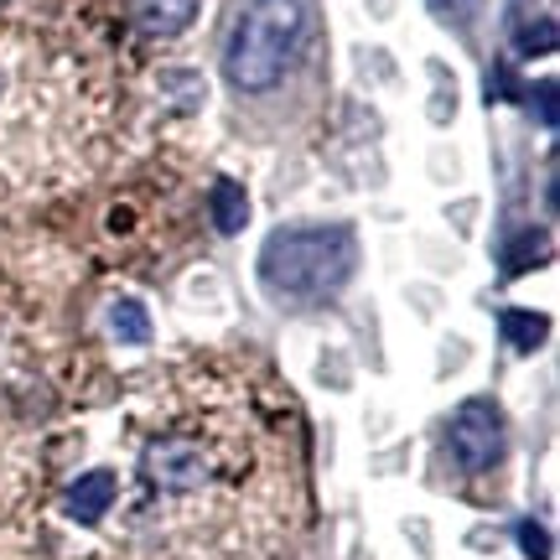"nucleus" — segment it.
I'll return each instance as SVG.
<instances>
[{
    "label": "nucleus",
    "instance_id": "obj_9",
    "mask_svg": "<svg viewBox=\"0 0 560 560\" xmlns=\"http://www.w3.org/2000/svg\"><path fill=\"white\" fill-rule=\"evenodd\" d=\"M208 208H213V229L219 234H244V223H249V198H244L240 182H213V198H208Z\"/></svg>",
    "mask_w": 560,
    "mask_h": 560
},
{
    "label": "nucleus",
    "instance_id": "obj_16",
    "mask_svg": "<svg viewBox=\"0 0 560 560\" xmlns=\"http://www.w3.org/2000/svg\"><path fill=\"white\" fill-rule=\"evenodd\" d=\"M540 120H545V125H556V79H545V83H540Z\"/></svg>",
    "mask_w": 560,
    "mask_h": 560
},
{
    "label": "nucleus",
    "instance_id": "obj_12",
    "mask_svg": "<svg viewBox=\"0 0 560 560\" xmlns=\"http://www.w3.org/2000/svg\"><path fill=\"white\" fill-rule=\"evenodd\" d=\"M514 249H509V255H503V265H509V270H524V265H535V260H545V255H550V240H545V229H535V234H529V229H524V234H514Z\"/></svg>",
    "mask_w": 560,
    "mask_h": 560
},
{
    "label": "nucleus",
    "instance_id": "obj_4",
    "mask_svg": "<svg viewBox=\"0 0 560 560\" xmlns=\"http://www.w3.org/2000/svg\"><path fill=\"white\" fill-rule=\"evenodd\" d=\"M301 26H306V11L301 0H249L229 32V47H223V73L234 89L244 94H265L285 79V68L301 47Z\"/></svg>",
    "mask_w": 560,
    "mask_h": 560
},
{
    "label": "nucleus",
    "instance_id": "obj_1",
    "mask_svg": "<svg viewBox=\"0 0 560 560\" xmlns=\"http://www.w3.org/2000/svg\"><path fill=\"white\" fill-rule=\"evenodd\" d=\"M136 472L151 560H276L301 514L296 405L249 363H182L140 405Z\"/></svg>",
    "mask_w": 560,
    "mask_h": 560
},
{
    "label": "nucleus",
    "instance_id": "obj_7",
    "mask_svg": "<svg viewBox=\"0 0 560 560\" xmlns=\"http://www.w3.org/2000/svg\"><path fill=\"white\" fill-rule=\"evenodd\" d=\"M202 0H130V21H136L140 37H156V42H172L182 37L192 21H198Z\"/></svg>",
    "mask_w": 560,
    "mask_h": 560
},
{
    "label": "nucleus",
    "instance_id": "obj_10",
    "mask_svg": "<svg viewBox=\"0 0 560 560\" xmlns=\"http://www.w3.org/2000/svg\"><path fill=\"white\" fill-rule=\"evenodd\" d=\"M503 338L514 353H535L545 338H550V322L540 312H503Z\"/></svg>",
    "mask_w": 560,
    "mask_h": 560
},
{
    "label": "nucleus",
    "instance_id": "obj_15",
    "mask_svg": "<svg viewBox=\"0 0 560 560\" xmlns=\"http://www.w3.org/2000/svg\"><path fill=\"white\" fill-rule=\"evenodd\" d=\"M425 5H431L446 26H467V21L478 16V0H425Z\"/></svg>",
    "mask_w": 560,
    "mask_h": 560
},
{
    "label": "nucleus",
    "instance_id": "obj_5",
    "mask_svg": "<svg viewBox=\"0 0 560 560\" xmlns=\"http://www.w3.org/2000/svg\"><path fill=\"white\" fill-rule=\"evenodd\" d=\"M42 540V457L32 436L0 425V560H37Z\"/></svg>",
    "mask_w": 560,
    "mask_h": 560
},
{
    "label": "nucleus",
    "instance_id": "obj_11",
    "mask_svg": "<svg viewBox=\"0 0 560 560\" xmlns=\"http://www.w3.org/2000/svg\"><path fill=\"white\" fill-rule=\"evenodd\" d=\"M109 332L120 342H151L145 306H140V301H115V306H109Z\"/></svg>",
    "mask_w": 560,
    "mask_h": 560
},
{
    "label": "nucleus",
    "instance_id": "obj_2",
    "mask_svg": "<svg viewBox=\"0 0 560 560\" xmlns=\"http://www.w3.org/2000/svg\"><path fill=\"white\" fill-rule=\"evenodd\" d=\"M120 79L73 21H0V202L89 187L115 156Z\"/></svg>",
    "mask_w": 560,
    "mask_h": 560
},
{
    "label": "nucleus",
    "instance_id": "obj_8",
    "mask_svg": "<svg viewBox=\"0 0 560 560\" xmlns=\"http://www.w3.org/2000/svg\"><path fill=\"white\" fill-rule=\"evenodd\" d=\"M115 499H120V478H115L109 467H100V472H83V478L62 493V509H68V520L100 524L104 514L115 509Z\"/></svg>",
    "mask_w": 560,
    "mask_h": 560
},
{
    "label": "nucleus",
    "instance_id": "obj_14",
    "mask_svg": "<svg viewBox=\"0 0 560 560\" xmlns=\"http://www.w3.org/2000/svg\"><path fill=\"white\" fill-rule=\"evenodd\" d=\"M520 550L529 560H550V529H545V524H535V520H524L520 524Z\"/></svg>",
    "mask_w": 560,
    "mask_h": 560
},
{
    "label": "nucleus",
    "instance_id": "obj_3",
    "mask_svg": "<svg viewBox=\"0 0 560 560\" xmlns=\"http://www.w3.org/2000/svg\"><path fill=\"white\" fill-rule=\"evenodd\" d=\"M353 260L348 229H280L260 249V280L276 301H322L353 276Z\"/></svg>",
    "mask_w": 560,
    "mask_h": 560
},
{
    "label": "nucleus",
    "instance_id": "obj_13",
    "mask_svg": "<svg viewBox=\"0 0 560 560\" xmlns=\"http://www.w3.org/2000/svg\"><path fill=\"white\" fill-rule=\"evenodd\" d=\"M520 52L524 58H535V52H556V21L540 16V21H529L520 32Z\"/></svg>",
    "mask_w": 560,
    "mask_h": 560
},
{
    "label": "nucleus",
    "instance_id": "obj_6",
    "mask_svg": "<svg viewBox=\"0 0 560 560\" xmlns=\"http://www.w3.org/2000/svg\"><path fill=\"white\" fill-rule=\"evenodd\" d=\"M446 441H452V457L467 467V472H488L499 467L503 457V416L493 400H467L446 425Z\"/></svg>",
    "mask_w": 560,
    "mask_h": 560
}]
</instances>
